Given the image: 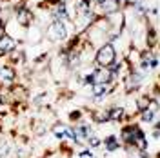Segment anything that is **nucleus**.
Returning a JSON list of instances; mask_svg holds the SVG:
<instances>
[{
    "instance_id": "obj_1",
    "label": "nucleus",
    "mask_w": 160,
    "mask_h": 158,
    "mask_svg": "<svg viewBox=\"0 0 160 158\" xmlns=\"http://www.w3.org/2000/svg\"><path fill=\"white\" fill-rule=\"evenodd\" d=\"M118 138L122 142V146L133 153L135 151H149V138H148L146 131L140 127V124L129 122V124L122 126Z\"/></svg>"
},
{
    "instance_id": "obj_4",
    "label": "nucleus",
    "mask_w": 160,
    "mask_h": 158,
    "mask_svg": "<svg viewBox=\"0 0 160 158\" xmlns=\"http://www.w3.org/2000/svg\"><path fill=\"white\" fill-rule=\"evenodd\" d=\"M137 115H138V122H140V124H144V126H153L155 122H160L158 106H155V104H151L149 107L138 111Z\"/></svg>"
},
{
    "instance_id": "obj_15",
    "label": "nucleus",
    "mask_w": 160,
    "mask_h": 158,
    "mask_svg": "<svg viewBox=\"0 0 160 158\" xmlns=\"http://www.w3.org/2000/svg\"><path fill=\"white\" fill-rule=\"evenodd\" d=\"M82 115H84V113H82L80 109L71 111V113H69V122H71V124H77V122H80V120H82Z\"/></svg>"
},
{
    "instance_id": "obj_14",
    "label": "nucleus",
    "mask_w": 160,
    "mask_h": 158,
    "mask_svg": "<svg viewBox=\"0 0 160 158\" xmlns=\"http://www.w3.org/2000/svg\"><path fill=\"white\" fill-rule=\"evenodd\" d=\"M86 146L89 149H98L102 146V138H98L97 135H91L89 138H88V142H86Z\"/></svg>"
},
{
    "instance_id": "obj_16",
    "label": "nucleus",
    "mask_w": 160,
    "mask_h": 158,
    "mask_svg": "<svg viewBox=\"0 0 160 158\" xmlns=\"http://www.w3.org/2000/svg\"><path fill=\"white\" fill-rule=\"evenodd\" d=\"M157 69H158V57L153 51V55H151V58H149V71H157Z\"/></svg>"
},
{
    "instance_id": "obj_8",
    "label": "nucleus",
    "mask_w": 160,
    "mask_h": 158,
    "mask_svg": "<svg viewBox=\"0 0 160 158\" xmlns=\"http://www.w3.org/2000/svg\"><path fill=\"white\" fill-rule=\"evenodd\" d=\"M13 18L17 20L22 27H29L31 24H33V13H31L29 7L18 6V7L15 9V17H13Z\"/></svg>"
},
{
    "instance_id": "obj_18",
    "label": "nucleus",
    "mask_w": 160,
    "mask_h": 158,
    "mask_svg": "<svg viewBox=\"0 0 160 158\" xmlns=\"http://www.w3.org/2000/svg\"><path fill=\"white\" fill-rule=\"evenodd\" d=\"M42 100H48V93H40L38 96H35L33 104H42Z\"/></svg>"
},
{
    "instance_id": "obj_6",
    "label": "nucleus",
    "mask_w": 160,
    "mask_h": 158,
    "mask_svg": "<svg viewBox=\"0 0 160 158\" xmlns=\"http://www.w3.org/2000/svg\"><path fill=\"white\" fill-rule=\"evenodd\" d=\"M106 115H108V120L111 124H118L122 120H126L128 116V111L124 106H118V104H113L109 107H106Z\"/></svg>"
},
{
    "instance_id": "obj_13",
    "label": "nucleus",
    "mask_w": 160,
    "mask_h": 158,
    "mask_svg": "<svg viewBox=\"0 0 160 158\" xmlns=\"http://www.w3.org/2000/svg\"><path fill=\"white\" fill-rule=\"evenodd\" d=\"M11 153V144L8 140H0V158H8Z\"/></svg>"
},
{
    "instance_id": "obj_9",
    "label": "nucleus",
    "mask_w": 160,
    "mask_h": 158,
    "mask_svg": "<svg viewBox=\"0 0 160 158\" xmlns=\"http://www.w3.org/2000/svg\"><path fill=\"white\" fill-rule=\"evenodd\" d=\"M18 44L20 42H17V40L13 38V37H9L8 33H4V31L0 33V53H2L4 57H6L8 53H11L13 49H17Z\"/></svg>"
},
{
    "instance_id": "obj_7",
    "label": "nucleus",
    "mask_w": 160,
    "mask_h": 158,
    "mask_svg": "<svg viewBox=\"0 0 160 158\" xmlns=\"http://www.w3.org/2000/svg\"><path fill=\"white\" fill-rule=\"evenodd\" d=\"M100 147H104V153L106 155H111V153H117V151H120V149L124 147L122 146V142H120L118 135H108V136H104V140H102V146Z\"/></svg>"
},
{
    "instance_id": "obj_2",
    "label": "nucleus",
    "mask_w": 160,
    "mask_h": 158,
    "mask_svg": "<svg viewBox=\"0 0 160 158\" xmlns=\"http://www.w3.org/2000/svg\"><path fill=\"white\" fill-rule=\"evenodd\" d=\"M69 22H62V20H51L49 26L44 31V38L53 44H62L69 40Z\"/></svg>"
},
{
    "instance_id": "obj_12",
    "label": "nucleus",
    "mask_w": 160,
    "mask_h": 158,
    "mask_svg": "<svg viewBox=\"0 0 160 158\" xmlns=\"http://www.w3.org/2000/svg\"><path fill=\"white\" fill-rule=\"evenodd\" d=\"M80 84H82L84 87H91V86L95 84V69H91V71H86V73H82V78H80Z\"/></svg>"
},
{
    "instance_id": "obj_10",
    "label": "nucleus",
    "mask_w": 160,
    "mask_h": 158,
    "mask_svg": "<svg viewBox=\"0 0 160 158\" xmlns=\"http://www.w3.org/2000/svg\"><path fill=\"white\" fill-rule=\"evenodd\" d=\"M111 91H113V87L109 84H93L91 86V96H93V100H104L108 95H111Z\"/></svg>"
},
{
    "instance_id": "obj_17",
    "label": "nucleus",
    "mask_w": 160,
    "mask_h": 158,
    "mask_svg": "<svg viewBox=\"0 0 160 158\" xmlns=\"http://www.w3.org/2000/svg\"><path fill=\"white\" fill-rule=\"evenodd\" d=\"M78 158H95V153H93V149L86 147L82 151H78Z\"/></svg>"
},
{
    "instance_id": "obj_3",
    "label": "nucleus",
    "mask_w": 160,
    "mask_h": 158,
    "mask_svg": "<svg viewBox=\"0 0 160 158\" xmlns=\"http://www.w3.org/2000/svg\"><path fill=\"white\" fill-rule=\"evenodd\" d=\"M93 58H95L97 67H109L113 62H117L118 57H117V49H115L113 42H106V44L98 46Z\"/></svg>"
},
{
    "instance_id": "obj_11",
    "label": "nucleus",
    "mask_w": 160,
    "mask_h": 158,
    "mask_svg": "<svg viewBox=\"0 0 160 158\" xmlns=\"http://www.w3.org/2000/svg\"><path fill=\"white\" fill-rule=\"evenodd\" d=\"M26 38H29L31 44H37V42H40V40L44 38V31L40 29V27L29 26V27H26Z\"/></svg>"
},
{
    "instance_id": "obj_5",
    "label": "nucleus",
    "mask_w": 160,
    "mask_h": 158,
    "mask_svg": "<svg viewBox=\"0 0 160 158\" xmlns=\"http://www.w3.org/2000/svg\"><path fill=\"white\" fill-rule=\"evenodd\" d=\"M15 82H17V69L9 64H4L0 67V86L11 87V86H15Z\"/></svg>"
}]
</instances>
